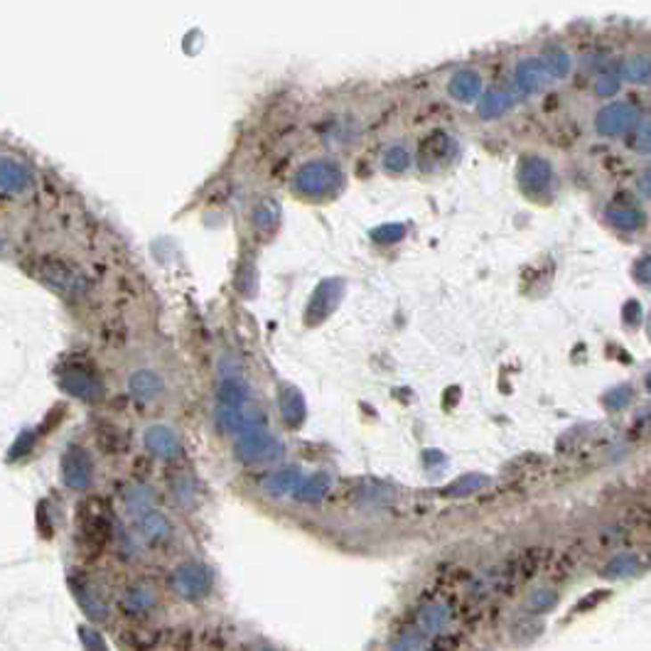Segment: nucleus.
Wrapping results in <instances>:
<instances>
[{
	"label": "nucleus",
	"instance_id": "f257e3e1",
	"mask_svg": "<svg viewBox=\"0 0 651 651\" xmlns=\"http://www.w3.org/2000/svg\"><path fill=\"white\" fill-rule=\"evenodd\" d=\"M214 420L229 435L241 433L256 420H264V413L254 406L251 388L241 374H222L216 396H214Z\"/></svg>",
	"mask_w": 651,
	"mask_h": 651
},
{
	"label": "nucleus",
	"instance_id": "f03ea898",
	"mask_svg": "<svg viewBox=\"0 0 651 651\" xmlns=\"http://www.w3.org/2000/svg\"><path fill=\"white\" fill-rule=\"evenodd\" d=\"M234 460L246 468H261L283 458V440L268 430L265 420H256L234 438Z\"/></svg>",
	"mask_w": 651,
	"mask_h": 651
},
{
	"label": "nucleus",
	"instance_id": "7ed1b4c3",
	"mask_svg": "<svg viewBox=\"0 0 651 651\" xmlns=\"http://www.w3.org/2000/svg\"><path fill=\"white\" fill-rule=\"evenodd\" d=\"M170 582L183 600L199 602L212 595L214 573L199 560H183L170 573Z\"/></svg>",
	"mask_w": 651,
	"mask_h": 651
},
{
	"label": "nucleus",
	"instance_id": "20e7f679",
	"mask_svg": "<svg viewBox=\"0 0 651 651\" xmlns=\"http://www.w3.org/2000/svg\"><path fill=\"white\" fill-rule=\"evenodd\" d=\"M598 84H600L602 94L607 96V92H605V84H602L600 77H598ZM637 109H639V106H637ZM634 116H637V113H634ZM607 123H620L622 128H624V116H622V96H614L612 102H610V96H607V103L598 106L592 116H585V123L575 121V128H573V131H566V135H556V138H549V141L556 142V145H558V142H568V141H590L588 135L602 131ZM631 126H634V123H631Z\"/></svg>",
	"mask_w": 651,
	"mask_h": 651
},
{
	"label": "nucleus",
	"instance_id": "39448f33",
	"mask_svg": "<svg viewBox=\"0 0 651 651\" xmlns=\"http://www.w3.org/2000/svg\"><path fill=\"white\" fill-rule=\"evenodd\" d=\"M61 482L71 489V492H86L94 482V460L79 445H71L60 462Z\"/></svg>",
	"mask_w": 651,
	"mask_h": 651
},
{
	"label": "nucleus",
	"instance_id": "423d86ee",
	"mask_svg": "<svg viewBox=\"0 0 651 651\" xmlns=\"http://www.w3.org/2000/svg\"><path fill=\"white\" fill-rule=\"evenodd\" d=\"M142 445L145 450L160 460H177L183 455V440L175 433L170 426L155 423V426L145 427L142 433Z\"/></svg>",
	"mask_w": 651,
	"mask_h": 651
},
{
	"label": "nucleus",
	"instance_id": "0eeeda50",
	"mask_svg": "<svg viewBox=\"0 0 651 651\" xmlns=\"http://www.w3.org/2000/svg\"><path fill=\"white\" fill-rule=\"evenodd\" d=\"M71 590H74V600L79 602V607H82L84 614H86L89 620L92 622L109 620V614H111L109 600L103 598V592L99 590L92 581L77 578V581H71Z\"/></svg>",
	"mask_w": 651,
	"mask_h": 651
},
{
	"label": "nucleus",
	"instance_id": "6e6552de",
	"mask_svg": "<svg viewBox=\"0 0 651 651\" xmlns=\"http://www.w3.org/2000/svg\"><path fill=\"white\" fill-rule=\"evenodd\" d=\"M60 387L69 394V396L79 398V401H86V403H92V401H99L103 396V388H102V381L89 374L86 369H69V371H64L60 378Z\"/></svg>",
	"mask_w": 651,
	"mask_h": 651
},
{
	"label": "nucleus",
	"instance_id": "1a4fd4ad",
	"mask_svg": "<svg viewBox=\"0 0 651 651\" xmlns=\"http://www.w3.org/2000/svg\"><path fill=\"white\" fill-rule=\"evenodd\" d=\"M121 610L128 617H148L158 607V592L148 582H133L121 592Z\"/></svg>",
	"mask_w": 651,
	"mask_h": 651
},
{
	"label": "nucleus",
	"instance_id": "9d476101",
	"mask_svg": "<svg viewBox=\"0 0 651 651\" xmlns=\"http://www.w3.org/2000/svg\"><path fill=\"white\" fill-rule=\"evenodd\" d=\"M450 622H452V610H450V605L445 600L423 602L418 607L416 627L426 631L427 637L443 634L450 627Z\"/></svg>",
	"mask_w": 651,
	"mask_h": 651
},
{
	"label": "nucleus",
	"instance_id": "9b49d317",
	"mask_svg": "<svg viewBox=\"0 0 651 651\" xmlns=\"http://www.w3.org/2000/svg\"><path fill=\"white\" fill-rule=\"evenodd\" d=\"M303 482V472L297 465H285V468L273 469L271 475L261 479V489L271 499H285L296 494L297 484Z\"/></svg>",
	"mask_w": 651,
	"mask_h": 651
},
{
	"label": "nucleus",
	"instance_id": "f8f14e48",
	"mask_svg": "<svg viewBox=\"0 0 651 651\" xmlns=\"http://www.w3.org/2000/svg\"><path fill=\"white\" fill-rule=\"evenodd\" d=\"M135 531H138L141 541L158 546V543H165V541L170 539V533H173V524H170V519L165 517L163 511L151 509V511H145L142 517L135 519Z\"/></svg>",
	"mask_w": 651,
	"mask_h": 651
},
{
	"label": "nucleus",
	"instance_id": "ddd939ff",
	"mask_svg": "<svg viewBox=\"0 0 651 651\" xmlns=\"http://www.w3.org/2000/svg\"><path fill=\"white\" fill-rule=\"evenodd\" d=\"M128 391L138 401H158L165 394V381L163 377L153 371V369H135L131 377H128Z\"/></svg>",
	"mask_w": 651,
	"mask_h": 651
},
{
	"label": "nucleus",
	"instance_id": "4468645a",
	"mask_svg": "<svg viewBox=\"0 0 651 651\" xmlns=\"http://www.w3.org/2000/svg\"><path fill=\"white\" fill-rule=\"evenodd\" d=\"M330 492H332V475L330 472H313L297 484L293 499L300 504H320V501H325Z\"/></svg>",
	"mask_w": 651,
	"mask_h": 651
},
{
	"label": "nucleus",
	"instance_id": "2eb2a0df",
	"mask_svg": "<svg viewBox=\"0 0 651 651\" xmlns=\"http://www.w3.org/2000/svg\"><path fill=\"white\" fill-rule=\"evenodd\" d=\"M278 408H281V418H283V423L288 427H300L305 423L307 408L297 388L293 387L281 388V391H278Z\"/></svg>",
	"mask_w": 651,
	"mask_h": 651
},
{
	"label": "nucleus",
	"instance_id": "dca6fc26",
	"mask_svg": "<svg viewBox=\"0 0 651 651\" xmlns=\"http://www.w3.org/2000/svg\"><path fill=\"white\" fill-rule=\"evenodd\" d=\"M121 499L126 514L135 521L138 517H142L145 511L153 509L155 492L148 487V484H142V482H133V484H128V487L123 489Z\"/></svg>",
	"mask_w": 651,
	"mask_h": 651
},
{
	"label": "nucleus",
	"instance_id": "f3484780",
	"mask_svg": "<svg viewBox=\"0 0 651 651\" xmlns=\"http://www.w3.org/2000/svg\"><path fill=\"white\" fill-rule=\"evenodd\" d=\"M647 568V563L641 560L639 553H620L610 558L602 566V578H612V581H622V578H631L641 570Z\"/></svg>",
	"mask_w": 651,
	"mask_h": 651
},
{
	"label": "nucleus",
	"instance_id": "a211bd4d",
	"mask_svg": "<svg viewBox=\"0 0 651 651\" xmlns=\"http://www.w3.org/2000/svg\"><path fill=\"white\" fill-rule=\"evenodd\" d=\"M427 641H430V637H427L426 631L418 630L416 624H413V627H406L396 639L391 641V651H426Z\"/></svg>",
	"mask_w": 651,
	"mask_h": 651
},
{
	"label": "nucleus",
	"instance_id": "6ab92c4d",
	"mask_svg": "<svg viewBox=\"0 0 651 651\" xmlns=\"http://www.w3.org/2000/svg\"><path fill=\"white\" fill-rule=\"evenodd\" d=\"M558 605V592L553 590V588H536V590H531V595L526 598V610L531 614H543V612L553 610Z\"/></svg>",
	"mask_w": 651,
	"mask_h": 651
},
{
	"label": "nucleus",
	"instance_id": "aec40b11",
	"mask_svg": "<svg viewBox=\"0 0 651 651\" xmlns=\"http://www.w3.org/2000/svg\"><path fill=\"white\" fill-rule=\"evenodd\" d=\"M170 492H173V499L180 504V507H190L194 501V479L192 475L187 472H180L175 475L173 482H170Z\"/></svg>",
	"mask_w": 651,
	"mask_h": 651
},
{
	"label": "nucleus",
	"instance_id": "412c9836",
	"mask_svg": "<svg viewBox=\"0 0 651 651\" xmlns=\"http://www.w3.org/2000/svg\"><path fill=\"white\" fill-rule=\"evenodd\" d=\"M482 484H487V477H482V475H465V477L455 479L452 484L445 487V497H468L472 492H477Z\"/></svg>",
	"mask_w": 651,
	"mask_h": 651
},
{
	"label": "nucleus",
	"instance_id": "4be33fe9",
	"mask_svg": "<svg viewBox=\"0 0 651 651\" xmlns=\"http://www.w3.org/2000/svg\"><path fill=\"white\" fill-rule=\"evenodd\" d=\"M79 641H82L84 651H109L106 641H103L102 631L94 630L89 624H82L79 627Z\"/></svg>",
	"mask_w": 651,
	"mask_h": 651
},
{
	"label": "nucleus",
	"instance_id": "5701e85b",
	"mask_svg": "<svg viewBox=\"0 0 651 651\" xmlns=\"http://www.w3.org/2000/svg\"><path fill=\"white\" fill-rule=\"evenodd\" d=\"M647 388H649V394H651V371L647 374Z\"/></svg>",
	"mask_w": 651,
	"mask_h": 651
}]
</instances>
